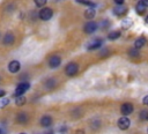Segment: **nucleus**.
Listing matches in <instances>:
<instances>
[{
	"mask_svg": "<svg viewBox=\"0 0 148 134\" xmlns=\"http://www.w3.org/2000/svg\"><path fill=\"white\" fill-rule=\"evenodd\" d=\"M77 70H79V65L76 62H69L65 68V73L68 76H74L77 73Z\"/></svg>",
	"mask_w": 148,
	"mask_h": 134,
	"instance_id": "nucleus-1",
	"label": "nucleus"
},
{
	"mask_svg": "<svg viewBox=\"0 0 148 134\" xmlns=\"http://www.w3.org/2000/svg\"><path fill=\"white\" fill-rule=\"evenodd\" d=\"M30 88V85H29V83H27V82H23V83H20L17 87H16V89H15V91H14V95H15V97H17V96H21V95H23L28 89Z\"/></svg>",
	"mask_w": 148,
	"mask_h": 134,
	"instance_id": "nucleus-2",
	"label": "nucleus"
},
{
	"mask_svg": "<svg viewBox=\"0 0 148 134\" xmlns=\"http://www.w3.org/2000/svg\"><path fill=\"white\" fill-rule=\"evenodd\" d=\"M52 15H53V12H52L51 8H43V9L39 12V14H38L39 18L43 20V21H47V20H50V18L52 17Z\"/></svg>",
	"mask_w": 148,
	"mask_h": 134,
	"instance_id": "nucleus-3",
	"label": "nucleus"
},
{
	"mask_svg": "<svg viewBox=\"0 0 148 134\" xmlns=\"http://www.w3.org/2000/svg\"><path fill=\"white\" fill-rule=\"evenodd\" d=\"M96 30H97V23L94 22V21L87 22V23L84 24V27H83V31H84L86 34H92V32H95Z\"/></svg>",
	"mask_w": 148,
	"mask_h": 134,
	"instance_id": "nucleus-4",
	"label": "nucleus"
},
{
	"mask_svg": "<svg viewBox=\"0 0 148 134\" xmlns=\"http://www.w3.org/2000/svg\"><path fill=\"white\" fill-rule=\"evenodd\" d=\"M130 125H131V121H130V119L126 116H124V117H121V118L118 119V127L120 129H124L125 131V129H127L130 127Z\"/></svg>",
	"mask_w": 148,
	"mask_h": 134,
	"instance_id": "nucleus-5",
	"label": "nucleus"
},
{
	"mask_svg": "<svg viewBox=\"0 0 148 134\" xmlns=\"http://www.w3.org/2000/svg\"><path fill=\"white\" fill-rule=\"evenodd\" d=\"M133 110H134V106H133V104H131V103H124V104L121 105V107H120V111H121V113H123L124 116L131 114V113L133 112Z\"/></svg>",
	"mask_w": 148,
	"mask_h": 134,
	"instance_id": "nucleus-6",
	"label": "nucleus"
},
{
	"mask_svg": "<svg viewBox=\"0 0 148 134\" xmlns=\"http://www.w3.org/2000/svg\"><path fill=\"white\" fill-rule=\"evenodd\" d=\"M61 64V58L59 55H52L49 60V66L50 68H57Z\"/></svg>",
	"mask_w": 148,
	"mask_h": 134,
	"instance_id": "nucleus-7",
	"label": "nucleus"
},
{
	"mask_svg": "<svg viewBox=\"0 0 148 134\" xmlns=\"http://www.w3.org/2000/svg\"><path fill=\"white\" fill-rule=\"evenodd\" d=\"M21 68V65L17 60H12L9 64H8V70L10 73H17Z\"/></svg>",
	"mask_w": 148,
	"mask_h": 134,
	"instance_id": "nucleus-8",
	"label": "nucleus"
},
{
	"mask_svg": "<svg viewBox=\"0 0 148 134\" xmlns=\"http://www.w3.org/2000/svg\"><path fill=\"white\" fill-rule=\"evenodd\" d=\"M101 46H102V40L99 38H96V39H92V42H90L87 45V50H97Z\"/></svg>",
	"mask_w": 148,
	"mask_h": 134,
	"instance_id": "nucleus-9",
	"label": "nucleus"
},
{
	"mask_svg": "<svg viewBox=\"0 0 148 134\" xmlns=\"http://www.w3.org/2000/svg\"><path fill=\"white\" fill-rule=\"evenodd\" d=\"M126 13H127V8L124 5H118L117 7L113 8V14L117 15V16H123Z\"/></svg>",
	"mask_w": 148,
	"mask_h": 134,
	"instance_id": "nucleus-10",
	"label": "nucleus"
},
{
	"mask_svg": "<svg viewBox=\"0 0 148 134\" xmlns=\"http://www.w3.org/2000/svg\"><path fill=\"white\" fill-rule=\"evenodd\" d=\"M14 40H15V37H14V35H13L12 32H7V34L5 35V37H3V44H6V45L13 44Z\"/></svg>",
	"mask_w": 148,
	"mask_h": 134,
	"instance_id": "nucleus-11",
	"label": "nucleus"
},
{
	"mask_svg": "<svg viewBox=\"0 0 148 134\" xmlns=\"http://www.w3.org/2000/svg\"><path fill=\"white\" fill-rule=\"evenodd\" d=\"M51 124H52V118L50 116H43L40 118V125L43 127H49L51 126Z\"/></svg>",
	"mask_w": 148,
	"mask_h": 134,
	"instance_id": "nucleus-12",
	"label": "nucleus"
},
{
	"mask_svg": "<svg viewBox=\"0 0 148 134\" xmlns=\"http://www.w3.org/2000/svg\"><path fill=\"white\" fill-rule=\"evenodd\" d=\"M28 116H27V113H24V112H20L18 114H17V117H16V121L18 122V124H25L27 121H28Z\"/></svg>",
	"mask_w": 148,
	"mask_h": 134,
	"instance_id": "nucleus-13",
	"label": "nucleus"
},
{
	"mask_svg": "<svg viewBox=\"0 0 148 134\" xmlns=\"http://www.w3.org/2000/svg\"><path fill=\"white\" fill-rule=\"evenodd\" d=\"M145 44H146V38H145L143 36H141V37H139V38L135 40V43H134V47L138 49V50H140Z\"/></svg>",
	"mask_w": 148,
	"mask_h": 134,
	"instance_id": "nucleus-14",
	"label": "nucleus"
},
{
	"mask_svg": "<svg viewBox=\"0 0 148 134\" xmlns=\"http://www.w3.org/2000/svg\"><path fill=\"white\" fill-rule=\"evenodd\" d=\"M120 35H121L120 30H113V31H111V32L108 35V38H109L110 40H116V39H118V38L120 37Z\"/></svg>",
	"mask_w": 148,
	"mask_h": 134,
	"instance_id": "nucleus-15",
	"label": "nucleus"
},
{
	"mask_svg": "<svg viewBox=\"0 0 148 134\" xmlns=\"http://www.w3.org/2000/svg\"><path fill=\"white\" fill-rule=\"evenodd\" d=\"M95 9L94 8H88L86 12H84V17L88 18V20H92L95 17Z\"/></svg>",
	"mask_w": 148,
	"mask_h": 134,
	"instance_id": "nucleus-16",
	"label": "nucleus"
},
{
	"mask_svg": "<svg viewBox=\"0 0 148 134\" xmlns=\"http://www.w3.org/2000/svg\"><path fill=\"white\" fill-rule=\"evenodd\" d=\"M128 54H130V57H131V58H138V57L140 55V52H139V50H138V49L133 47V49H131V50L128 51Z\"/></svg>",
	"mask_w": 148,
	"mask_h": 134,
	"instance_id": "nucleus-17",
	"label": "nucleus"
},
{
	"mask_svg": "<svg viewBox=\"0 0 148 134\" xmlns=\"http://www.w3.org/2000/svg\"><path fill=\"white\" fill-rule=\"evenodd\" d=\"M15 103H16V105H18V106L23 105V104L25 103V97H24L23 95L17 96V97H16V99H15Z\"/></svg>",
	"mask_w": 148,
	"mask_h": 134,
	"instance_id": "nucleus-18",
	"label": "nucleus"
},
{
	"mask_svg": "<svg viewBox=\"0 0 148 134\" xmlns=\"http://www.w3.org/2000/svg\"><path fill=\"white\" fill-rule=\"evenodd\" d=\"M132 24H133L132 20H128V18H126V20H124V21L121 22V25H123V28H125V29L132 27Z\"/></svg>",
	"mask_w": 148,
	"mask_h": 134,
	"instance_id": "nucleus-19",
	"label": "nucleus"
},
{
	"mask_svg": "<svg viewBox=\"0 0 148 134\" xmlns=\"http://www.w3.org/2000/svg\"><path fill=\"white\" fill-rule=\"evenodd\" d=\"M76 2H79L80 5H86V6H89V7H94L95 3L89 1V0H76Z\"/></svg>",
	"mask_w": 148,
	"mask_h": 134,
	"instance_id": "nucleus-20",
	"label": "nucleus"
},
{
	"mask_svg": "<svg viewBox=\"0 0 148 134\" xmlns=\"http://www.w3.org/2000/svg\"><path fill=\"white\" fill-rule=\"evenodd\" d=\"M56 84H57V82H56L54 80H52V79H50V80H47V81L45 82V85H46L47 88H53Z\"/></svg>",
	"mask_w": 148,
	"mask_h": 134,
	"instance_id": "nucleus-21",
	"label": "nucleus"
},
{
	"mask_svg": "<svg viewBox=\"0 0 148 134\" xmlns=\"http://www.w3.org/2000/svg\"><path fill=\"white\" fill-rule=\"evenodd\" d=\"M140 119L142 120H147L148 119V111L147 110H142L140 113Z\"/></svg>",
	"mask_w": 148,
	"mask_h": 134,
	"instance_id": "nucleus-22",
	"label": "nucleus"
},
{
	"mask_svg": "<svg viewBox=\"0 0 148 134\" xmlns=\"http://www.w3.org/2000/svg\"><path fill=\"white\" fill-rule=\"evenodd\" d=\"M8 103H9V99H8V98H2V99L0 100V109H2V107H5V106H7V105H8Z\"/></svg>",
	"mask_w": 148,
	"mask_h": 134,
	"instance_id": "nucleus-23",
	"label": "nucleus"
},
{
	"mask_svg": "<svg viewBox=\"0 0 148 134\" xmlns=\"http://www.w3.org/2000/svg\"><path fill=\"white\" fill-rule=\"evenodd\" d=\"M34 1H35V3H36L37 7H43L47 2V0H34Z\"/></svg>",
	"mask_w": 148,
	"mask_h": 134,
	"instance_id": "nucleus-24",
	"label": "nucleus"
},
{
	"mask_svg": "<svg viewBox=\"0 0 148 134\" xmlns=\"http://www.w3.org/2000/svg\"><path fill=\"white\" fill-rule=\"evenodd\" d=\"M142 103H143L145 105H147V106H148V95L143 97V99H142Z\"/></svg>",
	"mask_w": 148,
	"mask_h": 134,
	"instance_id": "nucleus-25",
	"label": "nucleus"
},
{
	"mask_svg": "<svg viewBox=\"0 0 148 134\" xmlns=\"http://www.w3.org/2000/svg\"><path fill=\"white\" fill-rule=\"evenodd\" d=\"M117 5H123V2H124V0H113Z\"/></svg>",
	"mask_w": 148,
	"mask_h": 134,
	"instance_id": "nucleus-26",
	"label": "nucleus"
},
{
	"mask_svg": "<svg viewBox=\"0 0 148 134\" xmlns=\"http://www.w3.org/2000/svg\"><path fill=\"white\" fill-rule=\"evenodd\" d=\"M66 129H67V127H65V126H62V127L60 128V133H64V132H65Z\"/></svg>",
	"mask_w": 148,
	"mask_h": 134,
	"instance_id": "nucleus-27",
	"label": "nucleus"
},
{
	"mask_svg": "<svg viewBox=\"0 0 148 134\" xmlns=\"http://www.w3.org/2000/svg\"><path fill=\"white\" fill-rule=\"evenodd\" d=\"M3 95H6V92H5V91H3L2 89H0V97H2Z\"/></svg>",
	"mask_w": 148,
	"mask_h": 134,
	"instance_id": "nucleus-28",
	"label": "nucleus"
},
{
	"mask_svg": "<svg viewBox=\"0 0 148 134\" xmlns=\"http://www.w3.org/2000/svg\"><path fill=\"white\" fill-rule=\"evenodd\" d=\"M76 134H84V132L81 131V129H79V131H76Z\"/></svg>",
	"mask_w": 148,
	"mask_h": 134,
	"instance_id": "nucleus-29",
	"label": "nucleus"
},
{
	"mask_svg": "<svg viewBox=\"0 0 148 134\" xmlns=\"http://www.w3.org/2000/svg\"><path fill=\"white\" fill-rule=\"evenodd\" d=\"M146 23H148V15L146 16Z\"/></svg>",
	"mask_w": 148,
	"mask_h": 134,
	"instance_id": "nucleus-30",
	"label": "nucleus"
},
{
	"mask_svg": "<svg viewBox=\"0 0 148 134\" xmlns=\"http://www.w3.org/2000/svg\"><path fill=\"white\" fill-rule=\"evenodd\" d=\"M0 134H2V131H1V129H0Z\"/></svg>",
	"mask_w": 148,
	"mask_h": 134,
	"instance_id": "nucleus-31",
	"label": "nucleus"
},
{
	"mask_svg": "<svg viewBox=\"0 0 148 134\" xmlns=\"http://www.w3.org/2000/svg\"><path fill=\"white\" fill-rule=\"evenodd\" d=\"M20 134H25V133H20Z\"/></svg>",
	"mask_w": 148,
	"mask_h": 134,
	"instance_id": "nucleus-32",
	"label": "nucleus"
},
{
	"mask_svg": "<svg viewBox=\"0 0 148 134\" xmlns=\"http://www.w3.org/2000/svg\"><path fill=\"white\" fill-rule=\"evenodd\" d=\"M147 132H148V128H147Z\"/></svg>",
	"mask_w": 148,
	"mask_h": 134,
	"instance_id": "nucleus-33",
	"label": "nucleus"
}]
</instances>
